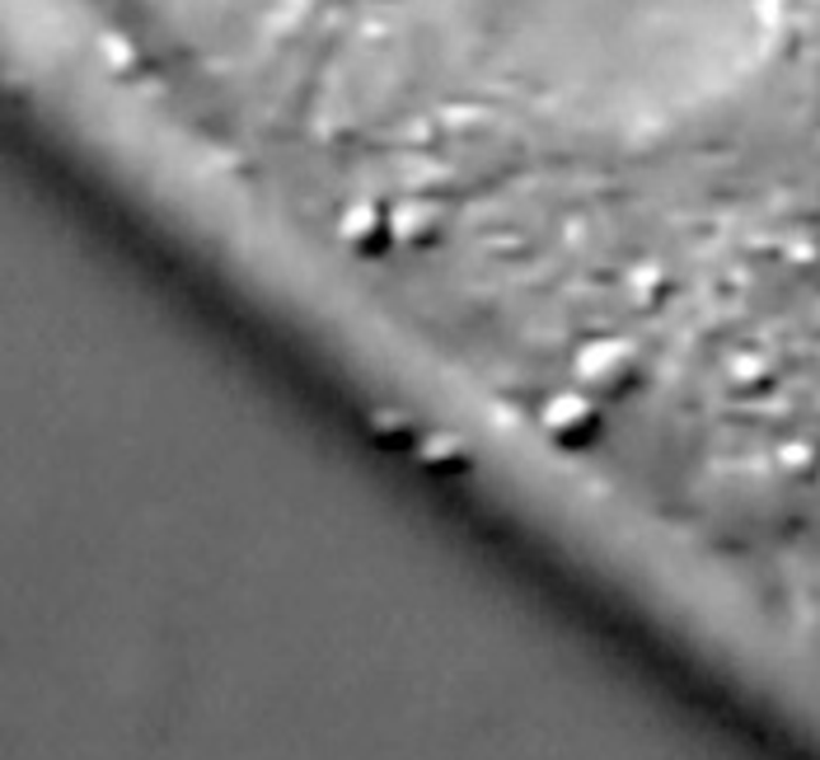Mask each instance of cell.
<instances>
[{"mask_svg": "<svg viewBox=\"0 0 820 760\" xmlns=\"http://www.w3.org/2000/svg\"><path fill=\"white\" fill-rule=\"evenodd\" d=\"M544 427L553 432L558 442H568V446H577V442H586L591 432H596V409H591L586 400H553L549 409H544Z\"/></svg>", "mask_w": 820, "mask_h": 760, "instance_id": "cell-1", "label": "cell"}, {"mask_svg": "<svg viewBox=\"0 0 820 760\" xmlns=\"http://www.w3.org/2000/svg\"><path fill=\"white\" fill-rule=\"evenodd\" d=\"M342 235L347 239H361V245H371V239L380 245V239L390 235V221H380V212H366V206H361V212H352V221L342 226Z\"/></svg>", "mask_w": 820, "mask_h": 760, "instance_id": "cell-2", "label": "cell"}]
</instances>
